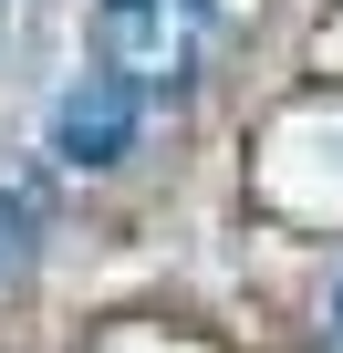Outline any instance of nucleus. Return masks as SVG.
<instances>
[{"label":"nucleus","instance_id":"nucleus-1","mask_svg":"<svg viewBox=\"0 0 343 353\" xmlns=\"http://www.w3.org/2000/svg\"><path fill=\"white\" fill-rule=\"evenodd\" d=\"M208 32H219L208 0H104V11H94V52H104V73L135 83V94H177V83H198Z\"/></svg>","mask_w":343,"mask_h":353},{"label":"nucleus","instance_id":"nucleus-2","mask_svg":"<svg viewBox=\"0 0 343 353\" xmlns=\"http://www.w3.org/2000/svg\"><path fill=\"white\" fill-rule=\"evenodd\" d=\"M135 83H115V73H84L63 104H52V156L63 166H115L125 145H135Z\"/></svg>","mask_w":343,"mask_h":353},{"label":"nucleus","instance_id":"nucleus-3","mask_svg":"<svg viewBox=\"0 0 343 353\" xmlns=\"http://www.w3.org/2000/svg\"><path fill=\"white\" fill-rule=\"evenodd\" d=\"M21 250H32V208L0 198V270H21Z\"/></svg>","mask_w":343,"mask_h":353}]
</instances>
